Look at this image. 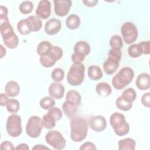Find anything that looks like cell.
Listing matches in <instances>:
<instances>
[{
  "label": "cell",
  "mask_w": 150,
  "mask_h": 150,
  "mask_svg": "<svg viewBox=\"0 0 150 150\" xmlns=\"http://www.w3.org/2000/svg\"><path fill=\"white\" fill-rule=\"evenodd\" d=\"M9 101L8 96L6 94L1 93L0 95V104L1 106L6 105V103Z\"/></svg>",
  "instance_id": "cell-47"
},
{
  "label": "cell",
  "mask_w": 150,
  "mask_h": 150,
  "mask_svg": "<svg viewBox=\"0 0 150 150\" xmlns=\"http://www.w3.org/2000/svg\"><path fill=\"white\" fill-rule=\"evenodd\" d=\"M8 8L3 5L0 6V23L9 21L8 18Z\"/></svg>",
  "instance_id": "cell-41"
},
{
  "label": "cell",
  "mask_w": 150,
  "mask_h": 150,
  "mask_svg": "<svg viewBox=\"0 0 150 150\" xmlns=\"http://www.w3.org/2000/svg\"><path fill=\"white\" fill-rule=\"evenodd\" d=\"M119 63L120 62L108 57L103 66L104 72L108 75L112 74L118 70L119 67Z\"/></svg>",
  "instance_id": "cell-17"
},
{
  "label": "cell",
  "mask_w": 150,
  "mask_h": 150,
  "mask_svg": "<svg viewBox=\"0 0 150 150\" xmlns=\"http://www.w3.org/2000/svg\"><path fill=\"white\" fill-rule=\"evenodd\" d=\"M116 107L120 110L124 111H129L132 107V103H128L125 101L120 96L115 100Z\"/></svg>",
  "instance_id": "cell-29"
},
{
  "label": "cell",
  "mask_w": 150,
  "mask_h": 150,
  "mask_svg": "<svg viewBox=\"0 0 150 150\" xmlns=\"http://www.w3.org/2000/svg\"><path fill=\"white\" fill-rule=\"evenodd\" d=\"M49 149L47 146H45L44 145H36L34 147L32 148V149Z\"/></svg>",
  "instance_id": "cell-50"
},
{
  "label": "cell",
  "mask_w": 150,
  "mask_h": 150,
  "mask_svg": "<svg viewBox=\"0 0 150 150\" xmlns=\"http://www.w3.org/2000/svg\"><path fill=\"white\" fill-rule=\"evenodd\" d=\"M78 107L75 104L65 100L62 105V110L65 115L69 118H73L75 116L77 111Z\"/></svg>",
  "instance_id": "cell-19"
},
{
  "label": "cell",
  "mask_w": 150,
  "mask_h": 150,
  "mask_svg": "<svg viewBox=\"0 0 150 150\" xmlns=\"http://www.w3.org/2000/svg\"><path fill=\"white\" fill-rule=\"evenodd\" d=\"M6 129L11 137H19L22 132L21 117L17 114L9 115L6 120Z\"/></svg>",
  "instance_id": "cell-6"
},
{
  "label": "cell",
  "mask_w": 150,
  "mask_h": 150,
  "mask_svg": "<svg viewBox=\"0 0 150 150\" xmlns=\"http://www.w3.org/2000/svg\"><path fill=\"white\" fill-rule=\"evenodd\" d=\"M121 33L124 42L127 44L134 43L138 38V30L134 23L127 22L123 23L121 28Z\"/></svg>",
  "instance_id": "cell-8"
},
{
  "label": "cell",
  "mask_w": 150,
  "mask_h": 150,
  "mask_svg": "<svg viewBox=\"0 0 150 150\" xmlns=\"http://www.w3.org/2000/svg\"><path fill=\"white\" fill-rule=\"evenodd\" d=\"M49 94L52 98L61 99L64 96V87L59 82H53L51 83L48 89Z\"/></svg>",
  "instance_id": "cell-12"
},
{
  "label": "cell",
  "mask_w": 150,
  "mask_h": 150,
  "mask_svg": "<svg viewBox=\"0 0 150 150\" xmlns=\"http://www.w3.org/2000/svg\"><path fill=\"white\" fill-rule=\"evenodd\" d=\"M85 56L77 52H74L71 57V60L74 63H81L84 59Z\"/></svg>",
  "instance_id": "cell-43"
},
{
  "label": "cell",
  "mask_w": 150,
  "mask_h": 150,
  "mask_svg": "<svg viewBox=\"0 0 150 150\" xmlns=\"http://www.w3.org/2000/svg\"><path fill=\"white\" fill-rule=\"evenodd\" d=\"M97 93L102 97L109 96L112 92V88L110 85L105 82H100L96 86Z\"/></svg>",
  "instance_id": "cell-20"
},
{
  "label": "cell",
  "mask_w": 150,
  "mask_h": 150,
  "mask_svg": "<svg viewBox=\"0 0 150 150\" xmlns=\"http://www.w3.org/2000/svg\"><path fill=\"white\" fill-rule=\"evenodd\" d=\"M110 45L112 49L120 50L123 46L122 38L118 35H113L110 40Z\"/></svg>",
  "instance_id": "cell-36"
},
{
  "label": "cell",
  "mask_w": 150,
  "mask_h": 150,
  "mask_svg": "<svg viewBox=\"0 0 150 150\" xmlns=\"http://www.w3.org/2000/svg\"><path fill=\"white\" fill-rule=\"evenodd\" d=\"M85 67L83 64L74 63L71 66L67 74V80L71 86L81 84L84 79Z\"/></svg>",
  "instance_id": "cell-4"
},
{
  "label": "cell",
  "mask_w": 150,
  "mask_h": 150,
  "mask_svg": "<svg viewBox=\"0 0 150 150\" xmlns=\"http://www.w3.org/2000/svg\"><path fill=\"white\" fill-rule=\"evenodd\" d=\"M45 141L54 149H62L66 146V140L63 135L56 130L48 131L45 135Z\"/></svg>",
  "instance_id": "cell-7"
},
{
  "label": "cell",
  "mask_w": 150,
  "mask_h": 150,
  "mask_svg": "<svg viewBox=\"0 0 150 150\" xmlns=\"http://www.w3.org/2000/svg\"><path fill=\"white\" fill-rule=\"evenodd\" d=\"M15 149H25V150H28L29 149V146H28L27 144H24V143H22L19 144L16 148Z\"/></svg>",
  "instance_id": "cell-49"
},
{
  "label": "cell",
  "mask_w": 150,
  "mask_h": 150,
  "mask_svg": "<svg viewBox=\"0 0 150 150\" xmlns=\"http://www.w3.org/2000/svg\"><path fill=\"white\" fill-rule=\"evenodd\" d=\"M143 54H149L150 53V41H142L138 43Z\"/></svg>",
  "instance_id": "cell-42"
},
{
  "label": "cell",
  "mask_w": 150,
  "mask_h": 150,
  "mask_svg": "<svg viewBox=\"0 0 150 150\" xmlns=\"http://www.w3.org/2000/svg\"><path fill=\"white\" fill-rule=\"evenodd\" d=\"M43 128L42 119L39 116L33 115L28 120L26 125V132L29 137L36 138L40 136Z\"/></svg>",
  "instance_id": "cell-5"
},
{
  "label": "cell",
  "mask_w": 150,
  "mask_h": 150,
  "mask_svg": "<svg viewBox=\"0 0 150 150\" xmlns=\"http://www.w3.org/2000/svg\"><path fill=\"white\" fill-rule=\"evenodd\" d=\"M0 31L3 41L11 38L15 35V33L14 32L13 28L9 21L0 23Z\"/></svg>",
  "instance_id": "cell-15"
},
{
  "label": "cell",
  "mask_w": 150,
  "mask_h": 150,
  "mask_svg": "<svg viewBox=\"0 0 150 150\" xmlns=\"http://www.w3.org/2000/svg\"><path fill=\"white\" fill-rule=\"evenodd\" d=\"M0 149L2 150L4 149H15V148L13 146V144L8 141H4L1 143L0 146Z\"/></svg>",
  "instance_id": "cell-46"
},
{
  "label": "cell",
  "mask_w": 150,
  "mask_h": 150,
  "mask_svg": "<svg viewBox=\"0 0 150 150\" xmlns=\"http://www.w3.org/2000/svg\"><path fill=\"white\" fill-rule=\"evenodd\" d=\"M108 56L109 57L120 62L121 58V52L120 49L111 48L108 52Z\"/></svg>",
  "instance_id": "cell-40"
},
{
  "label": "cell",
  "mask_w": 150,
  "mask_h": 150,
  "mask_svg": "<svg viewBox=\"0 0 150 150\" xmlns=\"http://www.w3.org/2000/svg\"><path fill=\"white\" fill-rule=\"evenodd\" d=\"M0 47H1V58L2 59L6 54V49L3 47V46L2 45H0Z\"/></svg>",
  "instance_id": "cell-51"
},
{
  "label": "cell",
  "mask_w": 150,
  "mask_h": 150,
  "mask_svg": "<svg viewBox=\"0 0 150 150\" xmlns=\"http://www.w3.org/2000/svg\"><path fill=\"white\" fill-rule=\"evenodd\" d=\"M89 125L90 128L95 132H100L103 131L107 127L105 118L102 115H95L91 117Z\"/></svg>",
  "instance_id": "cell-11"
},
{
  "label": "cell",
  "mask_w": 150,
  "mask_h": 150,
  "mask_svg": "<svg viewBox=\"0 0 150 150\" xmlns=\"http://www.w3.org/2000/svg\"><path fill=\"white\" fill-rule=\"evenodd\" d=\"M42 124L44 127L47 129H52L56 125L55 119L49 113L43 115L42 119Z\"/></svg>",
  "instance_id": "cell-30"
},
{
  "label": "cell",
  "mask_w": 150,
  "mask_h": 150,
  "mask_svg": "<svg viewBox=\"0 0 150 150\" xmlns=\"http://www.w3.org/2000/svg\"><path fill=\"white\" fill-rule=\"evenodd\" d=\"M149 75L147 73H140L135 81L136 86L141 90H146L149 88Z\"/></svg>",
  "instance_id": "cell-16"
},
{
  "label": "cell",
  "mask_w": 150,
  "mask_h": 150,
  "mask_svg": "<svg viewBox=\"0 0 150 150\" xmlns=\"http://www.w3.org/2000/svg\"><path fill=\"white\" fill-rule=\"evenodd\" d=\"M88 132V125L86 120L80 116L71 118L70 122V138L76 142H79L86 139Z\"/></svg>",
  "instance_id": "cell-1"
},
{
  "label": "cell",
  "mask_w": 150,
  "mask_h": 150,
  "mask_svg": "<svg viewBox=\"0 0 150 150\" xmlns=\"http://www.w3.org/2000/svg\"><path fill=\"white\" fill-rule=\"evenodd\" d=\"M128 53L129 56L132 58L138 57L142 54L141 49L138 43L130 45L128 49Z\"/></svg>",
  "instance_id": "cell-32"
},
{
  "label": "cell",
  "mask_w": 150,
  "mask_h": 150,
  "mask_svg": "<svg viewBox=\"0 0 150 150\" xmlns=\"http://www.w3.org/2000/svg\"><path fill=\"white\" fill-rule=\"evenodd\" d=\"M5 92L8 97H16L20 92L19 85L15 81H9L5 85Z\"/></svg>",
  "instance_id": "cell-18"
},
{
  "label": "cell",
  "mask_w": 150,
  "mask_h": 150,
  "mask_svg": "<svg viewBox=\"0 0 150 150\" xmlns=\"http://www.w3.org/2000/svg\"><path fill=\"white\" fill-rule=\"evenodd\" d=\"M66 26L71 30L77 29L80 25V19L75 14L70 15L66 20Z\"/></svg>",
  "instance_id": "cell-25"
},
{
  "label": "cell",
  "mask_w": 150,
  "mask_h": 150,
  "mask_svg": "<svg viewBox=\"0 0 150 150\" xmlns=\"http://www.w3.org/2000/svg\"><path fill=\"white\" fill-rule=\"evenodd\" d=\"M17 29L19 33L23 35H29L32 32L31 24L27 18L22 19L18 22L17 24Z\"/></svg>",
  "instance_id": "cell-21"
},
{
  "label": "cell",
  "mask_w": 150,
  "mask_h": 150,
  "mask_svg": "<svg viewBox=\"0 0 150 150\" xmlns=\"http://www.w3.org/2000/svg\"><path fill=\"white\" fill-rule=\"evenodd\" d=\"M88 77L93 80H100L103 77V72L100 67L96 65H91L87 70Z\"/></svg>",
  "instance_id": "cell-22"
},
{
  "label": "cell",
  "mask_w": 150,
  "mask_h": 150,
  "mask_svg": "<svg viewBox=\"0 0 150 150\" xmlns=\"http://www.w3.org/2000/svg\"><path fill=\"white\" fill-rule=\"evenodd\" d=\"M121 96L127 102L132 103L137 98V93L133 88L129 87L124 90Z\"/></svg>",
  "instance_id": "cell-27"
},
{
  "label": "cell",
  "mask_w": 150,
  "mask_h": 150,
  "mask_svg": "<svg viewBox=\"0 0 150 150\" xmlns=\"http://www.w3.org/2000/svg\"><path fill=\"white\" fill-rule=\"evenodd\" d=\"M5 45L9 48V49H14L15 47H17V46L18 45L19 43V38L18 37V36L15 34L13 37H12L11 38L3 41Z\"/></svg>",
  "instance_id": "cell-39"
},
{
  "label": "cell",
  "mask_w": 150,
  "mask_h": 150,
  "mask_svg": "<svg viewBox=\"0 0 150 150\" xmlns=\"http://www.w3.org/2000/svg\"><path fill=\"white\" fill-rule=\"evenodd\" d=\"M66 100L79 106L81 103V97L78 91L74 90H70L66 93Z\"/></svg>",
  "instance_id": "cell-26"
},
{
  "label": "cell",
  "mask_w": 150,
  "mask_h": 150,
  "mask_svg": "<svg viewBox=\"0 0 150 150\" xmlns=\"http://www.w3.org/2000/svg\"><path fill=\"white\" fill-rule=\"evenodd\" d=\"M134 77V70L129 67H124L113 77L111 83L115 89L120 90L128 85Z\"/></svg>",
  "instance_id": "cell-2"
},
{
  "label": "cell",
  "mask_w": 150,
  "mask_h": 150,
  "mask_svg": "<svg viewBox=\"0 0 150 150\" xmlns=\"http://www.w3.org/2000/svg\"><path fill=\"white\" fill-rule=\"evenodd\" d=\"M119 150H134L135 148L136 142L135 140L131 138H127L121 139L118 142Z\"/></svg>",
  "instance_id": "cell-23"
},
{
  "label": "cell",
  "mask_w": 150,
  "mask_h": 150,
  "mask_svg": "<svg viewBox=\"0 0 150 150\" xmlns=\"http://www.w3.org/2000/svg\"><path fill=\"white\" fill-rule=\"evenodd\" d=\"M110 122L115 134L118 136L125 135L129 131V125L122 114L118 112L112 113L110 118Z\"/></svg>",
  "instance_id": "cell-3"
},
{
  "label": "cell",
  "mask_w": 150,
  "mask_h": 150,
  "mask_svg": "<svg viewBox=\"0 0 150 150\" xmlns=\"http://www.w3.org/2000/svg\"><path fill=\"white\" fill-rule=\"evenodd\" d=\"M52 79L56 82H59L63 80L64 77V72L63 69L60 68L54 69L51 74Z\"/></svg>",
  "instance_id": "cell-37"
},
{
  "label": "cell",
  "mask_w": 150,
  "mask_h": 150,
  "mask_svg": "<svg viewBox=\"0 0 150 150\" xmlns=\"http://www.w3.org/2000/svg\"><path fill=\"white\" fill-rule=\"evenodd\" d=\"M53 3L54 12L60 17H63L69 13L72 4L70 0H54Z\"/></svg>",
  "instance_id": "cell-9"
},
{
  "label": "cell",
  "mask_w": 150,
  "mask_h": 150,
  "mask_svg": "<svg viewBox=\"0 0 150 150\" xmlns=\"http://www.w3.org/2000/svg\"><path fill=\"white\" fill-rule=\"evenodd\" d=\"M73 50L74 52L80 53L86 56L90 52V46L85 41H79L75 44Z\"/></svg>",
  "instance_id": "cell-24"
},
{
  "label": "cell",
  "mask_w": 150,
  "mask_h": 150,
  "mask_svg": "<svg viewBox=\"0 0 150 150\" xmlns=\"http://www.w3.org/2000/svg\"><path fill=\"white\" fill-rule=\"evenodd\" d=\"M150 93L149 92L144 93L142 97H141V103L145 107H150V102H149V98H150Z\"/></svg>",
  "instance_id": "cell-44"
},
{
  "label": "cell",
  "mask_w": 150,
  "mask_h": 150,
  "mask_svg": "<svg viewBox=\"0 0 150 150\" xmlns=\"http://www.w3.org/2000/svg\"><path fill=\"white\" fill-rule=\"evenodd\" d=\"M33 9V4L31 1H25L22 2L19 7V11L25 15L30 13Z\"/></svg>",
  "instance_id": "cell-35"
},
{
  "label": "cell",
  "mask_w": 150,
  "mask_h": 150,
  "mask_svg": "<svg viewBox=\"0 0 150 150\" xmlns=\"http://www.w3.org/2000/svg\"><path fill=\"white\" fill-rule=\"evenodd\" d=\"M47 113L50 114L56 121L60 120L63 116V112L59 108L56 107H52L50 108L48 110Z\"/></svg>",
  "instance_id": "cell-38"
},
{
  "label": "cell",
  "mask_w": 150,
  "mask_h": 150,
  "mask_svg": "<svg viewBox=\"0 0 150 150\" xmlns=\"http://www.w3.org/2000/svg\"><path fill=\"white\" fill-rule=\"evenodd\" d=\"M40 63L45 67L49 68L53 66L55 63L59 60L56 55L52 50V47L51 50L47 53L40 56Z\"/></svg>",
  "instance_id": "cell-14"
},
{
  "label": "cell",
  "mask_w": 150,
  "mask_h": 150,
  "mask_svg": "<svg viewBox=\"0 0 150 150\" xmlns=\"http://www.w3.org/2000/svg\"><path fill=\"white\" fill-rule=\"evenodd\" d=\"M19 102L16 99H9L6 104L7 111L11 113L17 112L19 110Z\"/></svg>",
  "instance_id": "cell-33"
},
{
  "label": "cell",
  "mask_w": 150,
  "mask_h": 150,
  "mask_svg": "<svg viewBox=\"0 0 150 150\" xmlns=\"http://www.w3.org/2000/svg\"><path fill=\"white\" fill-rule=\"evenodd\" d=\"M80 149H97V148L93 142H86L81 145Z\"/></svg>",
  "instance_id": "cell-45"
},
{
  "label": "cell",
  "mask_w": 150,
  "mask_h": 150,
  "mask_svg": "<svg viewBox=\"0 0 150 150\" xmlns=\"http://www.w3.org/2000/svg\"><path fill=\"white\" fill-rule=\"evenodd\" d=\"M52 45L48 41H42L40 42L36 48V52L39 55L41 56L44 54L48 52H49L52 49Z\"/></svg>",
  "instance_id": "cell-28"
},
{
  "label": "cell",
  "mask_w": 150,
  "mask_h": 150,
  "mask_svg": "<svg viewBox=\"0 0 150 150\" xmlns=\"http://www.w3.org/2000/svg\"><path fill=\"white\" fill-rule=\"evenodd\" d=\"M55 101L52 97H45L39 102L40 107L44 110H49L50 108L53 107Z\"/></svg>",
  "instance_id": "cell-34"
},
{
  "label": "cell",
  "mask_w": 150,
  "mask_h": 150,
  "mask_svg": "<svg viewBox=\"0 0 150 150\" xmlns=\"http://www.w3.org/2000/svg\"><path fill=\"white\" fill-rule=\"evenodd\" d=\"M36 15L39 19H46L51 14V4L48 0L40 1L35 11Z\"/></svg>",
  "instance_id": "cell-10"
},
{
  "label": "cell",
  "mask_w": 150,
  "mask_h": 150,
  "mask_svg": "<svg viewBox=\"0 0 150 150\" xmlns=\"http://www.w3.org/2000/svg\"><path fill=\"white\" fill-rule=\"evenodd\" d=\"M27 19L31 24L32 32H38L41 29L42 27V22L39 18L34 15H31L28 17Z\"/></svg>",
  "instance_id": "cell-31"
},
{
  "label": "cell",
  "mask_w": 150,
  "mask_h": 150,
  "mask_svg": "<svg viewBox=\"0 0 150 150\" xmlns=\"http://www.w3.org/2000/svg\"><path fill=\"white\" fill-rule=\"evenodd\" d=\"M83 3L87 6L93 7L95 6L98 3L97 0H83Z\"/></svg>",
  "instance_id": "cell-48"
},
{
  "label": "cell",
  "mask_w": 150,
  "mask_h": 150,
  "mask_svg": "<svg viewBox=\"0 0 150 150\" xmlns=\"http://www.w3.org/2000/svg\"><path fill=\"white\" fill-rule=\"evenodd\" d=\"M62 28L61 22L56 18H52L48 20L45 25V31L49 35H53L57 33Z\"/></svg>",
  "instance_id": "cell-13"
}]
</instances>
